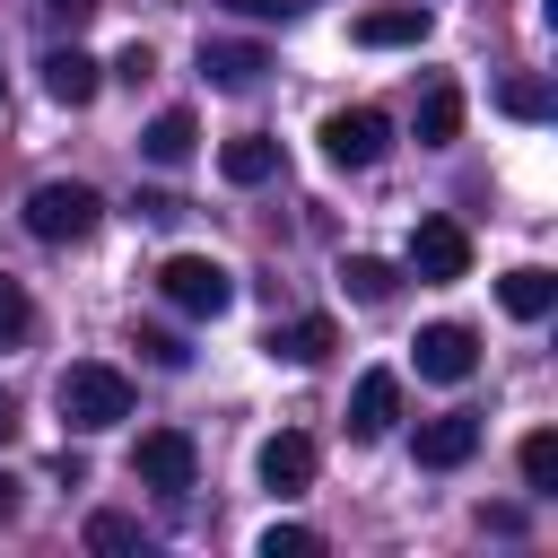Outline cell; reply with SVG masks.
Instances as JSON below:
<instances>
[{
  "label": "cell",
  "instance_id": "1",
  "mask_svg": "<svg viewBox=\"0 0 558 558\" xmlns=\"http://www.w3.org/2000/svg\"><path fill=\"white\" fill-rule=\"evenodd\" d=\"M52 410L70 418V436H105V427L131 418V375L105 366V357H70L61 384H52Z\"/></svg>",
  "mask_w": 558,
  "mask_h": 558
},
{
  "label": "cell",
  "instance_id": "2",
  "mask_svg": "<svg viewBox=\"0 0 558 558\" xmlns=\"http://www.w3.org/2000/svg\"><path fill=\"white\" fill-rule=\"evenodd\" d=\"M157 296H166L174 314H192V323H218V314L235 305V270L209 262V253H166V262H157Z\"/></svg>",
  "mask_w": 558,
  "mask_h": 558
},
{
  "label": "cell",
  "instance_id": "3",
  "mask_svg": "<svg viewBox=\"0 0 558 558\" xmlns=\"http://www.w3.org/2000/svg\"><path fill=\"white\" fill-rule=\"evenodd\" d=\"M96 227H105L96 183H35V192H26V235H35V244H87Z\"/></svg>",
  "mask_w": 558,
  "mask_h": 558
},
{
  "label": "cell",
  "instance_id": "4",
  "mask_svg": "<svg viewBox=\"0 0 558 558\" xmlns=\"http://www.w3.org/2000/svg\"><path fill=\"white\" fill-rule=\"evenodd\" d=\"M131 480H140V488H166V497H183V488L201 480V445H192L183 427H148V436L131 445Z\"/></svg>",
  "mask_w": 558,
  "mask_h": 558
},
{
  "label": "cell",
  "instance_id": "5",
  "mask_svg": "<svg viewBox=\"0 0 558 558\" xmlns=\"http://www.w3.org/2000/svg\"><path fill=\"white\" fill-rule=\"evenodd\" d=\"M392 148V122L375 113V105H340V113H323V157L331 166H375Z\"/></svg>",
  "mask_w": 558,
  "mask_h": 558
},
{
  "label": "cell",
  "instance_id": "6",
  "mask_svg": "<svg viewBox=\"0 0 558 558\" xmlns=\"http://www.w3.org/2000/svg\"><path fill=\"white\" fill-rule=\"evenodd\" d=\"M410 270H418L427 288L471 279V235H462V218H418V227H410Z\"/></svg>",
  "mask_w": 558,
  "mask_h": 558
},
{
  "label": "cell",
  "instance_id": "7",
  "mask_svg": "<svg viewBox=\"0 0 558 558\" xmlns=\"http://www.w3.org/2000/svg\"><path fill=\"white\" fill-rule=\"evenodd\" d=\"M410 349H418V375L427 384H471V366H480V331L471 323H427Z\"/></svg>",
  "mask_w": 558,
  "mask_h": 558
},
{
  "label": "cell",
  "instance_id": "8",
  "mask_svg": "<svg viewBox=\"0 0 558 558\" xmlns=\"http://www.w3.org/2000/svg\"><path fill=\"white\" fill-rule=\"evenodd\" d=\"M410 453H418V471H462V462L480 453V418H471V410H445V418H418V436H410Z\"/></svg>",
  "mask_w": 558,
  "mask_h": 558
},
{
  "label": "cell",
  "instance_id": "9",
  "mask_svg": "<svg viewBox=\"0 0 558 558\" xmlns=\"http://www.w3.org/2000/svg\"><path fill=\"white\" fill-rule=\"evenodd\" d=\"M392 418H401V375L392 366H366L357 392H349V436L375 445V436H392Z\"/></svg>",
  "mask_w": 558,
  "mask_h": 558
},
{
  "label": "cell",
  "instance_id": "10",
  "mask_svg": "<svg viewBox=\"0 0 558 558\" xmlns=\"http://www.w3.org/2000/svg\"><path fill=\"white\" fill-rule=\"evenodd\" d=\"M253 471H262V488H279V497H296V488H314V436H296V427H279V436H262V453H253Z\"/></svg>",
  "mask_w": 558,
  "mask_h": 558
},
{
  "label": "cell",
  "instance_id": "11",
  "mask_svg": "<svg viewBox=\"0 0 558 558\" xmlns=\"http://www.w3.org/2000/svg\"><path fill=\"white\" fill-rule=\"evenodd\" d=\"M35 70H44V96H52V105H70V113H78V105H96V87H105V70H96L78 44H52Z\"/></svg>",
  "mask_w": 558,
  "mask_h": 558
},
{
  "label": "cell",
  "instance_id": "12",
  "mask_svg": "<svg viewBox=\"0 0 558 558\" xmlns=\"http://www.w3.org/2000/svg\"><path fill=\"white\" fill-rule=\"evenodd\" d=\"M270 357H288V366H323L331 349H340V331L323 323V314H296V323H270V340H262Z\"/></svg>",
  "mask_w": 558,
  "mask_h": 558
},
{
  "label": "cell",
  "instance_id": "13",
  "mask_svg": "<svg viewBox=\"0 0 558 558\" xmlns=\"http://www.w3.org/2000/svg\"><path fill=\"white\" fill-rule=\"evenodd\" d=\"M349 35H357L366 52H401V44H418V35H427V9H418V0H401V9H366Z\"/></svg>",
  "mask_w": 558,
  "mask_h": 558
},
{
  "label": "cell",
  "instance_id": "14",
  "mask_svg": "<svg viewBox=\"0 0 558 558\" xmlns=\"http://www.w3.org/2000/svg\"><path fill=\"white\" fill-rule=\"evenodd\" d=\"M262 70H270V52H262V44H218V35L201 44V78H209V87H253Z\"/></svg>",
  "mask_w": 558,
  "mask_h": 558
},
{
  "label": "cell",
  "instance_id": "15",
  "mask_svg": "<svg viewBox=\"0 0 558 558\" xmlns=\"http://www.w3.org/2000/svg\"><path fill=\"white\" fill-rule=\"evenodd\" d=\"M218 174H227V183H244V192H253V183H270V174H279V140L235 131V140L218 148Z\"/></svg>",
  "mask_w": 558,
  "mask_h": 558
},
{
  "label": "cell",
  "instance_id": "16",
  "mask_svg": "<svg viewBox=\"0 0 558 558\" xmlns=\"http://www.w3.org/2000/svg\"><path fill=\"white\" fill-rule=\"evenodd\" d=\"M497 305H506L514 323H541V314L558 305V279H549L541 262H523V270H506V279H497Z\"/></svg>",
  "mask_w": 558,
  "mask_h": 558
},
{
  "label": "cell",
  "instance_id": "17",
  "mask_svg": "<svg viewBox=\"0 0 558 558\" xmlns=\"http://www.w3.org/2000/svg\"><path fill=\"white\" fill-rule=\"evenodd\" d=\"M192 140H201V122L174 105V113H157V122L140 131V157H148V166H183V157H192Z\"/></svg>",
  "mask_w": 558,
  "mask_h": 558
},
{
  "label": "cell",
  "instance_id": "18",
  "mask_svg": "<svg viewBox=\"0 0 558 558\" xmlns=\"http://www.w3.org/2000/svg\"><path fill=\"white\" fill-rule=\"evenodd\" d=\"M453 131H462V87H445V78H436V87L418 96V148H445Z\"/></svg>",
  "mask_w": 558,
  "mask_h": 558
},
{
  "label": "cell",
  "instance_id": "19",
  "mask_svg": "<svg viewBox=\"0 0 558 558\" xmlns=\"http://www.w3.org/2000/svg\"><path fill=\"white\" fill-rule=\"evenodd\" d=\"M340 288H349L357 305H384V296L401 288V270H392V262H375V253H349V262H340Z\"/></svg>",
  "mask_w": 558,
  "mask_h": 558
},
{
  "label": "cell",
  "instance_id": "20",
  "mask_svg": "<svg viewBox=\"0 0 558 558\" xmlns=\"http://www.w3.org/2000/svg\"><path fill=\"white\" fill-rule=\"evenodd\" d=\"M514 462H523V488H532V497H558V436H549V427H532Z\"/></svg>",
  "mask_w": 558,
  "mask_h": 558
},
{
  "label": "cell",
  "instance_id": "21",
  "mask_svg": "<svg viewBox=\"0 0 558 558\" xmlns=\"http://www.w3.org/2000/svg\"><path fill=\"white\" fill-rule=\"evenodd\" d=\"M497 105H506L514 122H541V113H549V87H541V78H506V87H497Z\"/></svg>",
  "mask_w": 558,
  "mask_h": 558
},
{
  "label": "cell",
  "instance_id": "22",
  "mask_svg": "<svg viewBox=\"0 0 558 558\" xmlns=\"http://www.w3.org/2000/svg\"><path fill=\"white\" fill-rule=\"evenodd\" d=\"M87 549H105V558L113 549H140V523L131 514H87Z\"/></svg>",
  "mask_w": 558,
  "mask_h": 558
},
{
  "label": "cell",
  "instance_id": "23",
  "mask_svg": "<svg viewBox=\"0 0 558 558\" xmlns=\"http://www.w3.org/2000/svg\"><path fill=\"white\" fill-rule=\"evenodd\" d=\"M323 549V532H305V523H270L262 532V558H314Z\"/></svg>",
  "mask_w": 558,
  "mask_h": 558
},
{
  "label": "cell",
  "instance_id": "24",
  "mask_svg": "<svg viewBox=\"0 0 558 558\" xmlns=\"http://www.w3.org/2000/svg\"><path fill=\"white\" fill-rule=\"evenodd\" d=\"M26 331H35V305H26V288L0 270V340H26Z\"/></svg>",
  "mask_w": 558,
  "mask_h": 558
},
{
  "label": "cell",
  "instance_id": "25",
  "mask_svg": "<svg viewBox=\"0 0 558 558\" xmlns=\"http://www.w3.org/2000/svg\"><path fill=\"white\" fill-rule=\"evenodd\" d=\"M131 349H140L148 366H183V357H192V349H183L174 331H157V323H140V331H131Z\"/></svg>",
  "mask_w": 558,
  "mask_h": 558
},
{
  "label": "cell",
  "instance_id": "26",
  "mask_svg": "<svg viewBox=\"0 0 558 558\" xmlns=\"http://www.w3.org/2000/svg\"><path fill=\"white\" fill-rule=\"evenodd\" d=\"M131 209H140V218H148V227H174V218H183V201H174V192H140V201H131Z\"/></svg>",
  "mask_w": 558,
  "mask_h": 558
},
{
  "label": "cell",
  "instance_id": "27",
  "mask_svg": "<svg viewBox=\"0 0 558 558\" xmlns=\"http://www.w3.org/2000/svg\"><path fill=\"white\" fill-rule=\"evenodd\" d=\"M148 70H157V52H148V44H131V52H122V61H113V78H131V87H140V78H148Z\"/></svg>",
  "mask_w": 558,
  "mask_h": 558
},
{
  "label": "cell",
  "instance_id": "28",
  "mask_svg": "<svg viewBox=\"0 0 558 558\" xmlns=\"http://www.w3.org/2000/svg\"><path fill=\"white\" fill-rule=\"evenodd\" d=\"M44 17H52V26H87V17H96V0H44Z\"/></svg>",
  "mask_w": 558,
  "mask_h": 558
},
{
  "label": "cell",
  "instance_id": "29",
  "mask_svg": "<svg viewBox=\"0 0 558 558\" xmlns=\"http://www.w3.org/2000/svg\"><path fill=\"white\" fill-rule=\"evenodd\" d=\"M227 9H235V17H288L296 0H227Z\"/></svg>",
  "mask_w": 558,
  "mask_h": 558
},
{
  "label": "cell",
  "instance_id": "30",
  "mask_svg": "<svg viewBox=\"0 0 558 558\" xmlns=\"http://www.w3.org/2000/svg\"><path fill=\"white\" fill-rule=\"evenodd\" d=\"M9 436H17V410H9V392H0V445H9Z\"/></svg>",
  "mask_w": 558,
  "mask_h": 558
},
{
  "label": "cell",
  "instance_id": "31",
  "mask_svg": "<svg viewBox=\"0 0 558 558\" xmlns=\"http://www.w3.org/2000/svg\"><path fill=\"white\" fill-rule=\"evenodd\" d=\"M9 506H17V480H9V471H0V523H9Z\"/></svg>",
  "mask_w": 558,
  "mask_h": 558
}]
</instances>
